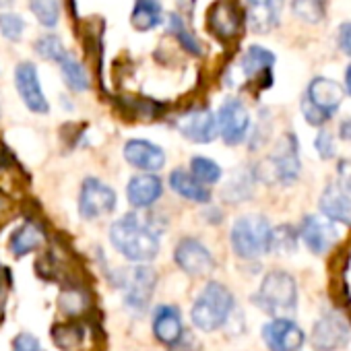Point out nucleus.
Returning a JSON list of instances; mask_svg holds the SVG:
<instances>
[{
    "instance_id": "6ab92c4d",
    "label": "nucleus",
    "mask_w": 351,
    "mask_h": 351,
    "mask_svg": "<svg viewBox=\"0 0 351 351\" xmlns=\"http://www.w3.org/2000/svg\"><path fill=\"white\" fill-rule=\"evenodd\" d=\"M167 184L176 195L184 201H189V203H197V205H209L211 203V197H213L211 189L203 186L189 169H182V167L171 169Z\"/></svg>"
},
{
    "instance_id": "6e6552de",
    "label": "nucleus",
    "mask_w": 351,
    "mask_h": 351,
    "mask_svg": "<svg viewBox=\"0 0 351 351\" xmlns=\"http://www.w3.org/2000/svg\"><path fill=\"white\" fill-rule=\"evenodd\" d=\"M217 134L223 138L226 145L236 147L242 145L248 138V130H250V114L246 110V106L236 99L230 97L221 104L217 116Z\"/></svg>"
},
{
    "instance_id": "f8f14e48",
    "label": "nucleus",
    "mask_w": 351,
    "mask_h": 351,
    "mask_svg": "<svg viewBox=\"0 0 351 351\" xmlns=\"http://www.w3.org/2000/svg\"><path fill=\"white\" fill-rule=\"evenodd\" d=\"M15 87L19 97L23 99L25 108L34 114H48L50 104L44 95L40 75L36 64L32 62H21L15 66Z\"/></svg>"
},
{
    "instance_id": "0eeeda50",
    "label": "nucleus",
    "mask_w": 351,
    "mask_h": 351,
    "mask_svg": "<svg viewBox=\"0 0 351 351\" xmlns=\"http://www.w3.org/2000/svg\"><path fill=\"white\" fill-rule=\"evenodd\" d=\"M118 205V197H116V191L101 182L99 178H89L83 180L81 184V191H79V215L87 221H95V219H101L110 213H114Z\"/></svg>"
},
{
    "instance_id": "a211bd4d",
    "label": "nucleus",
    "mask_w": 351,
    "mask_h": 351,
    "mask_svg": "<svg viewBox=\"0 0 351 351\" xmlns=\"http://www.w3.org/2000/svg\"><path fill=\"white\" fill-rule=\"evenodd\" d=\"M151 328L153 335L159 343H163L165 347H171L180 341V337L184 335V322H182V314L176 306L169 304H161L155 308L153 312V320H151Z\"/></svg>"
},
{
    "instance_id": "f704fd0d",
    "label": "nucleus",
    "mask_w": 351,
    "mask_h": 351,
    "mask_svg": "<svg viewBox=\"0 0 351 351\" xmlns=\"http://www.w3.org/2000/svg\"><path fill=\"white\" fill-rule=\"evenodd\" d=\"M25 32V23L19 15L15 13H0V36H5L11 42L21 40Z\"/></svg>"
},
{
    "instance_id": "aec40b11",
    "label": "nucleus",
    "mask_w": 351,
    "mask_h": 351,
    "mask_svg": "<svg viewBox=\"0 0 351 351\" xmlns=\"http://www.w3.org/2000/svg\"><path fill=\"white\" fill-rule=\"evenodd\" d=\"M318 209L330 223L351 226V197L339 184H328L322 191Z\"/></svg>"
},
{
    "instance_id": "2f4dec72",
    "label": "nucleus",
    "mask_w": 351,
    "mask_h": 351,
    "mask_svg": "<svg viewBox=\"0 0 351 351\" xmlns=\"http://www.w3.org/2000/svg\"><path fill=\"white\" fill-rule=\"evenodd\" d=\"M29 9L44 27H54L60 17L58 0H29Z\"/></svg>"
},
{
    "instance_id": "412c9836",
    "label": "nucleus",
    "mask_w": 351,
    "mask_h": 351,
    "mask_svg": "<svg viewBox=\"0 0 351 351\" xmlns=\"http://www.w3.org/2000/svg\"><path fill=\"white\" fill-rule=\"evenodd\" d=\"M207 25L219 40H232L240 32V13L230 0H219L215 3L207 15Z\"/></svg>"
},
{
    "instance_id": "5701e85b",
    "label": "nucleus",
    "mask_w": 351,
    "mask_h": 351,
    "mask_svg": "<svg viewBox=\"0 0 351 351\" xmlns=\"http://www.w3.org/2000/svg\"><path fill=\"white\" fill-rule=\"evenodd\" d=\"M283 9V0H248V21L258 34L269 32L277 25Z\"/></svg>"
},
{
    "instance_id": "dca6fc26",
    "label": "nucleus",
    "mask_w": 351,
    "mask_h": 351,
    "mask_svg": "<svg viewBox=\"0 0 351 351\" xmlns=\"http://www.w3.org/2000/svg\"><path fill=\"white\" fill-rule=\"evenodd\" d=\"M298 236L302 238V242L306 244V248L312 254L328 252L335 246V242L339 240L337 228L328 219H322V217H316V215H306L302 219Z\"/></svg>"
},
{
    "instance_id": "c756f323",
    "label": "nucleus",
    "mask_w": 351,
    "mask_h": 351,
    "mask_svg": "<svg viewBox=\"0 0 351 351\" xmlns=\"http://www.w3.org/2000/svg\"><path fill=\"white\" fill-rule=\"evenodd\" d=\"M298 232L291 226H279L271 230V250L269 252H277V254H291L298 248Z\"/></svg>"
},
{
    "instance_id": "bb28decb",
    "label": "nucleus",
    "mask_w": 351,
    "mask_h": 351,
    "mask_svg": "<svg viewBox=\"0 0 351 351\" xmlns=\"http://www.w3.org/2000/svg\"><path fill=\"white\" fill-rule=\"evenodd\" d=\"M275 64L273 52L261 48V46H250L242 58V71L248 79H254L261 73H267Z\"/></svg>"
},
{
    "instance_id": "9b49d317",
    "label": "nucleus",
    "mask_w": 351,
    "mask_h": 351,
    "mask_svg": "<svg viewBox=\"0 0 351 351\" xmlns=\"http://www.w3.org/2000/svg\"><path fill=\"white\" fill-rule=\"evenodd\" d=\"M157 285V271L151 265H138L130 271L124 285V304L132 314H145Z\"/></svg>"
},
{
    "instance_id": "9d476101",
    "label": "nucleus",
    "mask_w": 351,
    "mask_h": 351,
    "mask_svg": "<svg viewBox=\"0 0 351 351\" xmlns=\"http://www.w3.org/2000/svg\"><path fill=\"white\" fill-rule=\"evenodd\" d=\"M351 337V326L339 312L322 314L310 335V345L314 351H337L347 345Z\"/></svg>"
},
{
    "instance_id": "2eb2a0df",
    "label": "nucleus",
    "mask_w": 351,
    "mask_h": 351,
    "mask_svg": "<svg viewBox=\"0 0 351 351\" xmlns=\"http://www.w3.org/2000/svg\"><path fill=\"white\" fill-rule=\"evenodd\" d=\"M122 153H124L126 163H130L132 167H136L143 173H157L159 169L165 167V161H167L165 151L157 143H151L147 138L126 141Z\"/></svg>"
},
{
    "instance_id": "f3484780",
    "label": "nucleus",
    "mask_w": 351,
    "mask_h": 351,
    "mask_svg": "<svg viewBox=\"0 0 351 351\" xmlns=\"http://www.w3.org/2000/svg\"><path fill=\"white\" fill-rule=\"evenodd\" d=\"M163 195V182L157 173H136L128 180L126 199L130 207L145 211L151 209Z\"/></svg>"
},
{
    "instance_id": "f03ea898",
    "label": "nucleus",
    "mask_w": 351,
    "mask_h": 351,
    "mask_svg": "<svg viewBox=\"0 0 351 351\" xmlns=\"http://www.w3.org/2000/svg\"><path fill=\"white\" fill-rule=\"evenodd\" d=\"M236 308L234 293L219 281H209L197 295L191 308V320L201 332H215L221 328Z\"/></svg>"
},
{
    "instance_id": "c03bdc74",
    "label": "nucleus",
    "mask_w": 351,
    "mask_h": 351,
    "mask_svg": "<svg viewBox=\"0 0 351 351\" xmlns=\"http://www.w3.org/2000/svg\"><path fill=\"white\" fill-rule=\"evenodd\" d=\"M345 87H347V93L351 95V64L347 66V73H345Z\"/></svg>"
},
{
    "instance_id": "423d86ee",
    "label": "nucleus",
    "mask_w": 351,
    "mask_h": 351,
    "mask_svg": "<svg viewBox=\"0 0 351 351\" xmlns=\"http://www.w3.org/2000/svg\"><path fill=\"white\" fill-rule=\"evenodd\" d=\"M343 97L345 93L341 85L335 83L332 79H324V77L312 79L302 99V114L306 122L312 126H322L341 108Z\"/></svg>"
},
{
    "instance_id": "37998d69",
    "label": "nucleus",
    "mask_w": 351,
    "mask_h": 351,
    "mask_svg": "<svg viewBox=\"0 0 351 351\" xmlns=\"http://www.w3.org/2000/svg\"><path fill=\"white\" fill-rule=\"evenodd\" d=\"M7 165V151H5V145L0 143V169Z\"/></svg>"
},
{
    "instance_id": "72a5a7b5",
    "label": "nucleus",
    "mask_w": 351,
    "mask_h": 351,
    "mask_svg": "<svg viewBox=\"0 0 351 351\" xmlns=\"http://www.w3.org/2000/svg\"><path fill=\"white\" fill-rule=\"evenodd\" d=\"M36 52L50 62H60L66 56V50L60 42V38L56 36H44L36 42Z\"/></svg>"
},
{
    "instance_id": "ea45409f",
    "label": "nucleus",
    "mask_w": 351,
    "mask_h": 351,
    "mask_svg": "<svg viewBox=\"0 0 351 351\" xmlns=\"http://www.w3.org/2000/svg\"><path fill=\"white\" fill-rule=\"evenodd\" d=\"M337 42H339V48L351 58V23H343V25L339 27Z\"/></svg>"
},
{
    "instance_id": "7c9ffc66",
    "label": "nucleus",
    "mask_w": 351,
    "mask_h": 351,
    "mask_svg": "<svg viewBox=\"0 0 351 351\" xmlns=\"http://www.w3.org/2000/svg\"><path fill=\"white\" fill-rule=\"evenodd\" d=\"M167 29L178 38V42L182 44V48L184 50H189L191 54H201L203 52V48H201V44H199V40L186 29V23L178 17V15H169V19H167Z\"/></svg>"
},
{
    "instance_id": "4be33fe9",
    "label": "nucleus",
    "mask_w": 351,
    "mask_h": 351,
    "mask_svg": "<svg viewBox=\"0 0 351 351\" xmlns=\"http://www.w3.org/2000/svg\"><path fill=\"white\" fill-rule=\"evenodd\" d=\"M46 232L38 221H25L21 223L9 238V250L13 256L21 258L36 250H40L46 244Z\"/></svg>"
},
{
    "instance_id": "20e7f679",
    "label": "nucleus",
    "mask_w": 351,
    "mask_h": 351,
    "mask_svg": "<svg viewBox=\"0 0 351 351\" xmlns=\"http://www.w3.org/2000/svg\"><path fill=\"white\" fill-rule=\"evenodd\" d=\"M252 302L273 318H287L298 308V283L285 271H269Z\"/></svg>"
},
{
    "instance_id": "c9c22d12",
    "label": "nucleus",
    "mask_w": 351,
    "mask_h": 351,
    "mask_svg": "<svg viewBox=\"0 0 351 351\" xmlns=\"http://www.w3.org/2000/svg\"><path fill=\"white\" fill-rule=\"evenodd\" d=\"M60 306H62V310H64L66 314H71V316H73V306H77L75 310H77V314H79V312H83V310H85L87 300H85V295H83L81 291H77V289H69V291H64V293L60 295Z\"/></svg>"
},
{
    "instance_id": "4c0bfd02",
    "label": "nucleus",
    "mask_w": 351,
    "mask_h": 351,
    "mask_svg": "<svg viewBox=\"0 0 351 351\" xmlns=\"http://www.w3.org/2000/svg\"><path fill=\"white\" fill-rule=\"evenodd\" d=\"M314 145H316V151H318L320 159H332L335 157V143H332L330 132H326V130L318 132Z\"/></svg>"
},
{
    "instance_id": "e433bc0d",
    "label": "nucleus",
    "mask_w": 351,
    "mask_h": 351,
    "mask_svg": "<svg viewBox=\"0 0 351 351\" xmlns=\"http://www.w3.org/2000/svg\"><path fill=\"white\" fill-rule=\"evenodd\" d=\"M13 351H44V347L40 339L34 337L32 332H19L13 339Z\"/></svg>"
},
{
    "instance_id": "ddd939ff",
    "label": "nucleus",
    "mask_w": 351,
    "mask_h": 351,
    "mask_svg": "<svg viewBox=\"0 0 351 351\" xmlns=\"http://www.w3.org/2000/svg\"><path fill=\"white\" fill-rule=\"evenodd\" d=\"M263 341L269 351H300L306 335L291 318H271L263 326Z\"/></svg>"
},
{
    "instance_id": "39448f33",
    "label": "nucleus",
    "mask_w": 351,
    "mask_h": 351,
    "mask_svg": "<svg viewBox=\"0 0 351 351\" xmlns=\"http://www.w3.org/2000/svg\"><path fill=\"white\" fill-rule=\"evenodd\" d=\"M271 223L263 215L238 217L230 232V244L236 256L256 261L271 250Z\"/></svg>"
},
{
    "instance_id": "58836bf2",
    "label": "nucleus",
    "mask_w": 351,
    "mask_h": 351,
    "mask_svg": "<svg viewBox=\"0 0 351 351\" xmlns=\"http://www.w3.org/2000/svg\"><path fill=\"white\" fill-rule=\"evenodd\" d=\"M337 176H339V186L347 193V195H351V159H343V161H339V165H337Z\"/></svg>"
},
{
    "instance_id": "4468645a",
    "label": "nucleus",
    "mask_w": 351,
    "mask_h": 351,
    "mask_svg": "<svg viewBox=\"0 0 351 351\" xmlns=\"http://www.w3.org/2000/svg\"><path fill=\"white\" fill-rule=\"evenodd\" d=\"M178 132L197 145H207L217 138V120L215 114L207 108H197L186 114H182L176 120Z\"/></svg>"
},
{
    "instance_id": "c85d7f7f",
    "label": "nucleus",
    "mask_w": 351,
    "mask_h": 351,
    "mask_svg": "<svg viewBox=\"0 0 351 351\" xmlns=\"http://www.w3.org/2000/svg\"><path fill=\"white\" fill-rule=\"evenodd\" d=\"M52 339H54V343H56L58 349H62V351H73V349H77V347L83 343L85 332H83V328H81L79 324H75V322H60V324H56V326L52 328Z\"/></svg>"
},
{
    "instance_id": "f257e3e1",
    "label": "nucleus",
    "mask_w": 351,
    "mask_h": 351,
    "mask_svg": "<svg viewBox=\"0 0 351 351\" xmlns=\"http://www.w3.org/2000/svg\"><path fill=\"white\" fill-rule=\"evenodd\" d=\"M110 244L128 263L147 265L159 254V232L151 215L143 219L136 213H128L110 226Z\"/></svg>"
},
{
    "instance_id": "cd10ccee",
    "label": "nucleus",
    "mask_w": 351,
    "mask_h": 351,
    "mask_svg": "<svg viewBox=\"0 0 351 351\" xmlns=\"http://www.w3.org/2000/svg\"><path fill=\"white\" fill-rule=\"evenodd\" d=\"M189 171L207 189L217 184L221 180V176H223L221 165L217 161L209 159V157H203V155H197V157L191 159V169Z\"/></svg>"
},
{
    "instance_id": "393cba45",
    "label": "nucleus",
    "mask_w": 351,
    "mask_h": 351,
    "mask_svg": "<svg viewBox=\"0 0 351 351\" xmlns=\"http://www.w3.org/2000/svg\"><path fill=\"white\" fill-rule=\"evenodd\" d=\"M256 182L254 169H240L232 176L230 184L223 189V199L228 203H242L252 195V186Z\"/></svg>"
},
{
    "instance_id": "1a4fd4ad",
    "label": "nucleus",
    "mask_w": 351,
    "mask_h": 351,
    "mask_svg": "<svg viewBox=\"0 0 351 351\" xmlns=\"http://www.w3.org/2000/svg\"><path fill=\"white\" fill-rule=\"evenodd\" d=\"M173 263L182 273L191 277H205L213 273L215 269V258L211 250L197 238L186 236L182 238L173 248Z\"/></svg>"
},
{
    "instance_id": "79ce46f5",
    "label": "nucleus",
    "mask_w": 351,
    "mask_h": 351,
    "mask_svg": "<svg viewBox=\"0 0 351 351\" xmlns=\"http://www.w3.org/2000/svg\"><path fill=\"white\" fill-rule=\"evenodd\" d=\"M5 277H3V271H0V314L5 310V298H7V285H5Z\"/></svg>"
},
{
    "instance_id": "a878e982",
    "label": "nucleus",
    "mask_w": 351,
    "mask_h": 351,
    "mask_svg": "<svg viewBox=\"0 0 351 351\" xmlns=\"http://www.w3.org/2000/svg\"><path fill=\"white\" fill-rule=\"evenodd\" d=\"M58 64H60V73H62V79H64L69 89L81 93V91H87L91 87V81H89V75H87L85 66L77 58H73L69 52Z\"/></svg>"
},
{
    "instance_id": "7ed1b4c3",
    "label": "nucleus",
    "mask_w": 351,
    "mask_h": 351,
    "mask_svg": "<svg viewBox=\"0 0 351 351\" xmlns=\"http://www.w3.org/2000/svg\"><path fill=\"white\" fill-rule=\"evenodd\" d=\"M300 145L293 132L283 134L275 149L263 159V163L254 169L256 180H265L269 184L289 186L298 180L300 176Z\"/></svg>"
},
{
    "instance_id": "b1692460",
    "label": "nucleus",
    "mask_w": 351,
    "mask_h": 351,
    "mask_svg": "<svg viewBox=\"0 0 351 351\" xmlns=\"http://www.w3.org/2000/svg\"><path fill=\"white\" fill-rule=\"evenodd\" d=\"M163 11L159 0H134V7L130 13V23L138 32H149L161 23Z\"/></svg>"
},
{
    "instance_id": "473e14b6",
    "label": "nucleus",
    "mask_w": 351,
    "mask_h": 351,
    "mask_svg": "<svg viewBox=\"0 0 351 351\" xmlns=\"http://www.w3.org/2000/svg\"><path fill=\"white\" fill-rule=\"evenodd\" d=\"M291 11L304 23H318L324 17V0H293Z\"/></svg>"
},
{
    "instance_id": "a19ab883",
    "label": "nucleus",
    "mask_w": 351,
    "mask_h": 351,
    "mask_svg": "<svg viewBox=\"0 0 351 351\" xmlns=\"http://www.w3.org/2000/svg\"><path fill=\"white\" fill-rule=\"evenodd\" d=\"M339 134H341V138H343V141L351 143V118H347V120H343V122H341V126H339Z\"/></svg>"
}]
</instances>
